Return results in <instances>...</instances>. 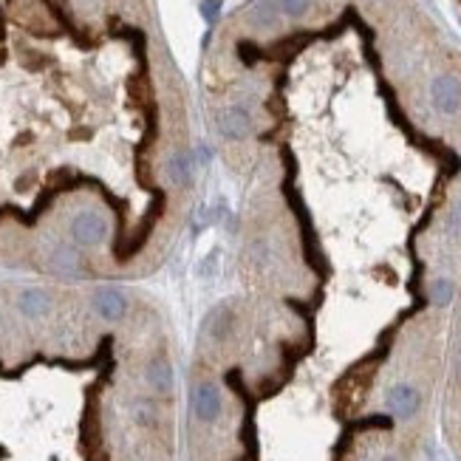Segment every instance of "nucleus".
Listing matches in <instances>:
<instances>
[{
	"instance_id": "obj_1",
	"label": "nucleus",
	"mask_w": 461,
	"mask_h": 461,
	"mask_svg": "<svg viewBox=\"0 0 461 461\" xmlns=\"http://www.w3.org/2000/svg\"><path fill=\"white\" fill-rule=\"evenodd\" d=\"M74 0H0V269L40 280L128 286L156 275L190 223L193 195L102 144L111 88L99 62L60 54L80 23Z\"/></svg>"
},
{
	"instance_id": "obj_2",
	"label": "nucleus",
	"mask_w": 461,
	"mask_h": 461,
	"mask_svg": "<svg viewBox=\"0 0 461 461\" xmlns=\"http://www.w3.org/2000/svg\"><path fill=\"white\" fill-rule=\"evenodd\" d=\"M193 416L204 425H212L221 419V391L212 382H198L193 388Z\"/></svg>"
},
{
	"instance_id": "obj_3",
	"label": "nucleus",
	"mask_w": 461,
	"mask_h": 461,
	"mask_svg": "<svg viewBox=\"0 0 461 461\" xmlns=\"http://www.w3.org/2000/svg\"><path fill=\"white\" fill-rule=\"evenodd\" d=\"M385 402H388L394 419H411V416H416L419 408H422V394H419L413 385H408V382H399V385H394V388L388 391Z\"/></svg>"
},
{
	"instance_id": "obj_4",
	"label": "nucleus",
	"mask_w": 461,
	"mask_h": 461,
	"mask_svg": "<svg viewBox=\"0 0 461 461\" xmlns=\"http://www.w3.org/2000/svg\"><path fill=\"white\" fill-rule=\"evenodd\" d=\"M277 6L283 12V18H303L305 12H309L312 0H277Z\"/></svg>"
},
{
	"instance_id": "obj_5",
	"label": "nucleus",
	"mask_w": 461,
	"mask_h": 461,
	"mask_svg": "<svg viewBox=\"0 0 461 461\" xmlns=\"http://www.w3.org/2000/svg\"><path fill=\"white\" fill-rule=\"evenodd\" d=\"M379 461H399V458H397V455H382Z\"/></svg>"
}]
</instances>
